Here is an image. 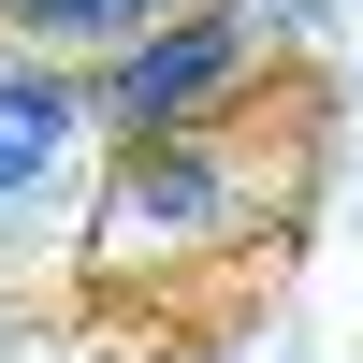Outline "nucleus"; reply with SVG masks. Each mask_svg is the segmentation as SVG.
Listing matches in <instances>:
<instances>
[{"instance_id": "f257e3e1", "label": "nucleus", "mask_w": 363, "mask_h": 363, "mask_svg": "<svg viewBox=\"0 0 363 363\" xmlns=\"http://www.w3.org/2000/svg\"><path fill=\"white\" fill-rule=\"evenodd\" d=\"M247 73H262V15H247V0H189L174 29H145V44L87 58V116H102L116 145H160V131H218Z\"/></svg>"}, {"instance_id": "f03ea898", "label": "nucleus", "mask_w": 363, "mask_h": 363, "mask_svg": "<svg viewBox=\"0 0 363 363\" xmlns=\"http://www.w3.org/2000/svg\"><path fill=\"white\" fill-rule=\"evenodd\" d=\"M233 131V116H218ZM218 131H160V145H116V174H102V233L87 247L102 262H189L203 233H233L247 218V189H233V145Z\"/></svg>"}, {"instance_id": "20e7f679", "label": "nucleus", "mask_w": 363, "mask_h": 363, "mask_svg": "<svg viewBox=\"0 0 363 363\" xmlns=\"http://www.w3.org/2000/svg\"><path fill=\"white\" fill-rule=\"evenodd\" d=\"M189 0H0V29H15V58H116L145 44V29H174Z\"/></svg>"}, {"instance_id": "7ed1b4c3", "label": "nucleus", "mask_w": 363, "mask_h": 363, "mask_svg": "<svg viewBox=\"0 0 363 363\" xmlns=\"http://www.w3.org/2000/svg\"><path fill=\"white\" fill-rule=\"evenodd\" d=\"M87 131H102V116H87V73H73V58H0V203L58 189Z\"/></svg>"}]
</instances>
